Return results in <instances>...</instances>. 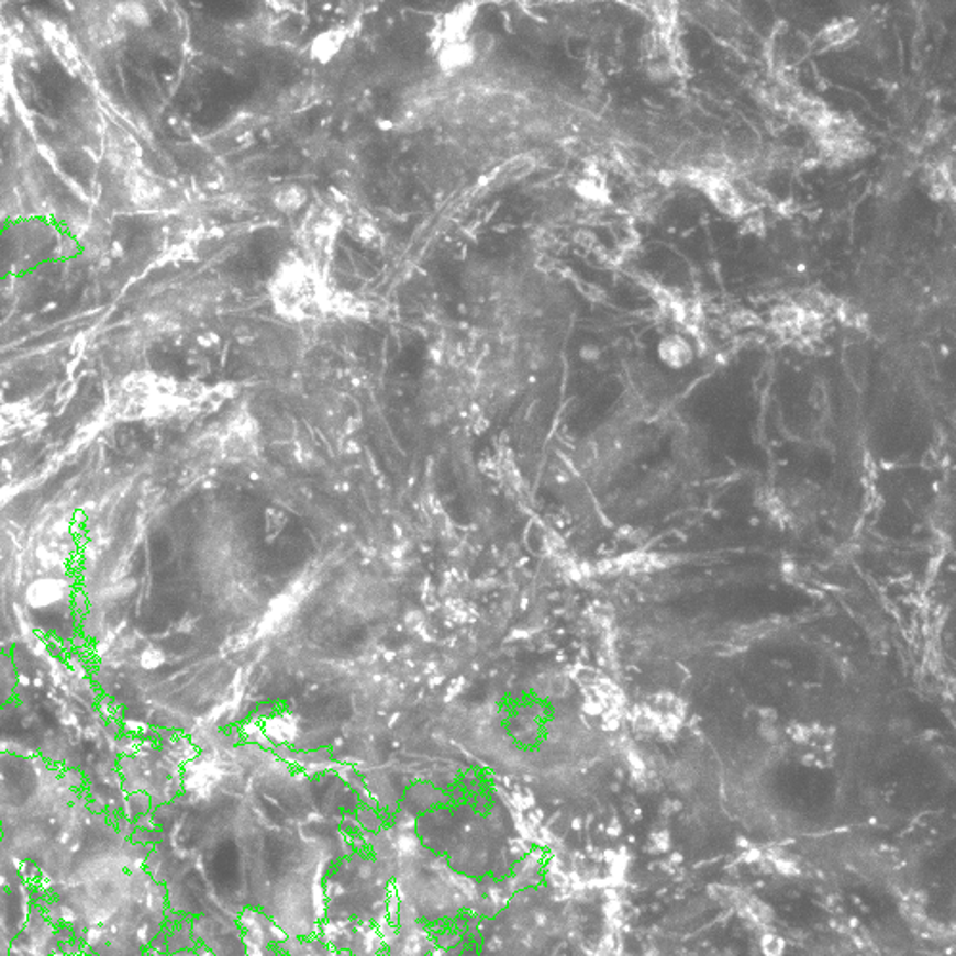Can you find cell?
<instances>
[{"mask_svg": "<svg viewBox=\"0 0 956 956\" xmlns=\"http://www.w3.org/2000/svg\"><path fill=\"white\" fill-rule=\"evenodd\" d=\"M360 805L351 787L325 802L226 805L191 758L180 794L133 823V838L152 846L147 872L170 914L237 920L251 909L309 940L324 922L325 878L360 846Z\"/></svg>", "mask_w": 956, "mask_h": 956, "instance_id": "6da1fadb", "label": "cell"}, {"mask_svg": "<svg viewBox=\"0 0 956 956\" xmlns=\"http://www.w3.org/2000/svg\"><path fill=\"white\" fill-rule=\"evenodd\" d=\"M362 846L392 875L389 924L420 922L429 927L457 926L465 916L496 914L477 880L462 876L434 854L415 832V816L398 810L381 831L364 832Z\"/></svg>", "mask_w": 956, "mask_h": 956, "instance_id": "7a4b0ae2", "label": "cell"}, {"mask_svg": "<svg viewBox=\"0 0 956 956\" xmlns=\"http://www.w3.org/2000/svg\"><path fill=\"white\" fill-rule=\"evenodd\" d=\"M415 832L456 872L477 882H501L515 868L513 836L503 834L496 805L480 813L467 800L449 802L415 816Z\"/></svg>", "mask_w": 956, "mask_h": 956, "instance_id": "3957f363", "label": "cell"}, {"mask_svg": "<svg viewBox=\"0 0 956 956\" xmlns=\"http://www.w3.org/2000/svg\"><path fill=\"white\" fill-rule=\"evenodd\" d=\"M392 875L366 847L356 846L333 867L324 882L327 926L381 927L389 922Z\"/></svg>", "mask_w": 956, "mask_h": 956, "instance_id": "277c9868", "label": "cell"}, {"mask_svg": "<svg viewBox=\"0 0 956 956\" xmlns=\"http://www.w3.org/2000/svg\"><path fill=\"white\" fill-rule=\"evenodd\" d=\"M268 294L274 312L293 324L327 316L335 301L324 268L301 253H294L276 268L268 281Z\"/></svg>", "mask_w": 956, "mask_h": 956, "instance_id": "5b68a950", "label": "cell"}, {"mask_svg": "<svg viewBox=\"0 0 956 956\" xmlns=\"http://www.w3.org/2000/svg\"><path fill=\"white\" fill-rule=\"evenodd\" d=\"M471 18L473 10L469 8H462L446 15L436 35V56L442 69H459L471 64L475 52H473L471 41L467 37V31L471 27Z\"/></svg>", "mask_w": 956, "mask_h": 956, "instance_id": "8992f818", "label": "cell"}, {"mask_svg": "<svg viewBox=\"0 0 956 956\" xmlns=\"http://www.w3.org/2000/svg\"><path fill=\"white\" fill-rule=\"evenodd\" d=\"M337 216L330 209H316L309 214L301 229V255L314 265L324 268L325 258L332 255L337 237Z\"/></svg>", "mask_w": 956, "mask_h": 956, "instance_id": "52a82bcc", "label": "cell"}, {"mask_svg": "<svg viewBox=\"0 0 956 956\" xmlns=\"http://www.w3.org/2000/svg\"><path fill=\"white\" fill-rule=\"evenodd\" d=\"M702 188L707 190L715 207L731 216H738L744 211L743 196L735 186L721 177H704Z\"/></svg>", "mask_w": 956, "mask_h": 956, "instance_id": "ba28073f", "label": "cell"}, {"mask_svg": "<svg viewBox=\"0 0 956 956\" xmlns=\"http://www.w3.org/2000/svg\"><path fill=\"white\" fill-rule=\"evenodd\" d=\"M281 956H353L346 951H335L322 940V937H309V940H284L278 945Z\"/></svg>", "mask_w": 956, "mask_h": 956, "instance_id": "9c48e42d", "label": "cell"}, {"mask_svg": "<svg viewBox=\"0 0 956 956\" xmlns=\"http://www.w3.org/2000/svg\"><path fill=\"white\" fill-rule=\"evenodd\" d=\"M658 354H660V358H663L666 364L669 366H674V368H679V366H685L687 362H691V346L689 343L685 341V338L679 337V335H671V337L664 338L660 346H658Z\"/></svg>", "mask_w": 956, "mask_h": 956, "instance_id": "30bf717a", "label": "cell"}, {"mask_svg": "<svg viewBox=\"0 0 956 956\" xmlns=\"http://www.w3.org/2000/svg\"><path fill=\"white\" fill-rule=\"evenodd\" d=\"M857 33V23L854 20H842L832 23L816 37V51H824L831 46L842 45Z\"/></svg>", "mask_w": 956, "mask_h": 956, "instance_id": "8fae6325", "label": "cell"}, {"mask_svg": "<svg viewBox=\"0 0 956 956\" xmlns=\"http://www.w3.org/2000/svg\"><path fill=\"white\" fill-rule=\"evenodd\" d=\"M343 35L341 33H332V35H322V37L316 38V43L312 46V54H314V58L325 59L332 58L337 54L338 48L343 45Z\"/></svg>", "mask_w": 956, "mask_h": 956, "instance_id": "7c38bea8", "label": "cell"}, {"mask_svg": "<svg viewBox=\"0 0 956 956\" xmlns=\"http://www.w3.org/2000/svg\"><path fill=\"white\" fill-rule=\"evenodd\" d=\"M596 177L597 175H589V177L583 178L578 185V193L586 199H591V201H601L604 196L603 180Z\"/></svg>", "mask_w": 956, "mask_h": 956, "instance_id": "4fadbf2b", "label": "cell"}, {"mask_svg": "<svg viewBox=\"0 0 956 956\" xmlns=\"http://www.w3.org/2000/svg\"><path fill=\"white\" fill-rule=\"evenodd\" d=\"M10 937H8L7 932L0 927V956H10Z\"/></svg>", "mask_w": 956, "mask_h": 956, "instance_id": "5bb4252c", "label": "cell"}]
</instances>
